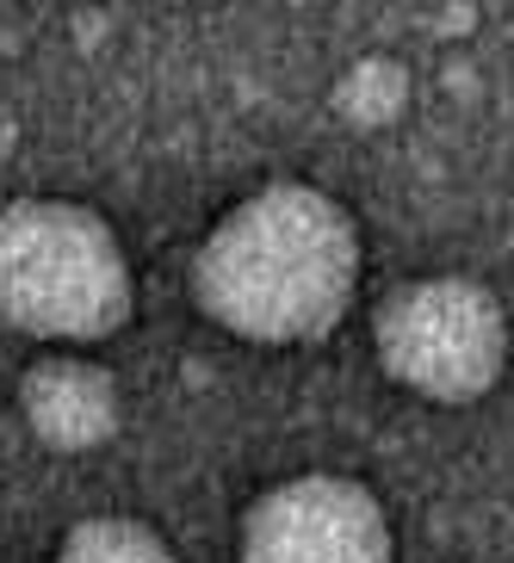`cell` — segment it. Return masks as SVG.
I'll use <instances>...</instances> for the list:
<instances>
[{"mask_svg": "<svg viewBox=\"0 0 514 563\" xmlns=\"http://www.w3.org/2000/svg\"><path fill=\"white\" fill-rule=\"evenodd\" d=\"M19 415L44 452L81 459L118 440L124 428V384L87 353H44L19 372Z\"/></svg>", "mask_w": 514, "mask_h": 563, "instance_id": "5", "label": "cell"}, {"mask_svg": "<svg viewBox=\"0 0 514 563\" xmlns=\"http://www.w3.org/2000/svg\"><path fill=\"white\" fill-rule=\"evenodd\" d=\"M236 563H397V532L365 483L298 471L242 508Z\"/></svg>", "mask_w": 514, "mask_h": 563, "instance_id": "4", "label": "cell"}, {"mask_svg": "<svg viewBox=\"0 0 514 563\" xmlns=\"http://www.w3.org/2000/svg\"><path fill=\"white\" fill-rule=\"evenodd\" d=\"M136 316V273L94 205H0V322L32 341L94 347Z\"/></svg>", "mask_w": 514, "mask_h": 563, "instance_id": "2", "label": "cell"}, {"mask_svg": "<svg viewBox=\"0 0 514 563\" xmlns=\"http://www.w3.org/2000/svg\"><path fill=\"white\" fill-rule=\"evenodd\" d=\"M372 347L384 378L409 397L464 409L490 397L508 372V310L490 285L464 273L403 279L372 316Z\"/></svg>", "mask_w": 514, "mask_h": 563, "instance_id": "3", "label": "cell"}, {"mask_svg": "<svg viewBox=\"0 0 514 563\" xmlns=\"http://www.w3.org/2000/svg\"><path fill=\"white\" fill-rule=\"evenodd\" d=\"M51 563H181V558L162 532L131 520V514H94V520L63 532Z\"/></svg>", "mask_w": 514, "mask_h": 563, "instance_id": "7", "label": "cell"}, {"mask_svg": "<svg viewBox=\"0 0 514 563\" xmlns=\"http://www.w3.org/2000/svg\"><path fill=\"white\" fill-rule=\"evenodd\" d=\"M329 106L353 131H384V124H397L409 112V68L397 56H360V63L335 75Z\"/></svg>", "mask_w": 514, "mask_h": 563, "instance_id": "6", "label": "cell"}, {"mask_svg": "<svg viewBox=\"0 0 514 563\" xmlns=\"http://www.w3.org/2000/svg\"><path fill=\"white\" fill-rule=\"evenodd\" d=\"M360 223L304 180H273L211 223L193 254V303L254 347H304L348 316L360 291Z\"/></svg>", "mask_w": 514, "mask_h": 563, "instance_id": "1", "label": "cell"}]
</instances>
